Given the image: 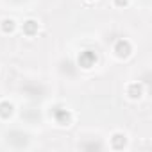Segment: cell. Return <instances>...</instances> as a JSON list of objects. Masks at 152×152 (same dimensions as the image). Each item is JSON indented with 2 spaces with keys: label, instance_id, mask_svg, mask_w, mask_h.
Returning <instances> with one entry per match:
<instances>
[{
  "label": "cell",
  "instance_id": "obj_5",
  "mask_svg": "<svg viewBox=\"0 0 152 152\" xmlns=\"http://www.w3.org/2000/svg\"><path fill=\"white\" fill-rule=\"evenodd\" d=\"M127 93H129L131 99H140L141 93H143V88H141V84H131L127 88Z\"/></svg>",
  "mask_w": 152,
  "mask_h": 152
},
{
  "label": "cell",
  "instance_id": "obj_3",
  "mask_svg": "<svg viewBox=\"0 0 152 152\" xmlns=\"http://www.w3.org/2000/svg\"><path fill=\"white\" fill-rule=\"evenodd\" d=\"M23 32H25L27 36H34V34L38 32V22H34V20H27V22L23 23Z\"/></svg>",
  "mask_w": 152,
  "mask_h": 152
},
{
  "label": "cell",
  "instance_id": "obj_9",
  "mask_svg": "<svg viewBox=\"0 0 152 152\" xmlns=\"http://www.w3.org/2000/svg\"><path fill=\"white\" fill-rule=\"evenodd\" d=\"M115 4H116V6H125L127 0H115Z\"/></svg>",
  "mask_w": 152,
  "mask_h": 152
},
{
  "label": "cell",
  "instance_id": "obj_2",
  "mask_svg": "<svg viewBox=\"0 0 152 152\" xmlns=\"http://www.w3.org/2000/svg\"><path fill=\"white\" fill-rule=\"evenodd\" d=\"M131 43L127 41V39H120V41H116V45H115V54L118 56V57H127L129 54H131Z\"/></svg>",
  "mask_w": 152,
  "mask_h": 152
},
{
  "label": "cell",
  "instance_id": "obj_8",
  "mask_svg": "<svg viewBox=\"0 0 152 152\" xmlns=\"http://www.w3.org/2000/svg\"><path fill=\"white\" fill-rule=\"evenodd\" d=\"M15 20H11V18H6V20H2V31L4 32H13L15 31Z\"/></svg>",
  "mask_w": 152,
  "mask_h": 152
},
{
  "label": "cell",
  "instance_id": "obj_4",
  "mask_svg": "<svg viewBox=\"0 0 152 152\" xmlns=\"http://www.w3.org/2000/svg\"><path fill=\"white\" fill-rule=\"evenodd\" d=\"M70 113L66 111V109H59L57 113H56V120H57V124H61V125H68L70 124Z\"/></svg>",
  "mask_w": 152,
  "mask_h": 152
},
{
  "label": "cell",
  "instance_id": "obj_1",
  "mask_svg": "<svg viewBox=\"0 0 152 152\" xmlns=\"http://www.w3.org/2000/svg\"><path fill=\"white\" fill-rule=\"evenodd\" d=\"M95 61H97V56H95L91 50H84V52L79 56V64H81L83 68H91V66L95 64Z\"/></svg>",
  "mask_w": 152,
  "mask_h": 152
},
{
  "label": "cell",
  "instance_id": "obj_6",
  "mask_svg": "<svg viewBox=\"0 0 152 152\" xmlns=\"http://www.w3.org/2000/svg\"><path fill=\"white\" fill-rule=\"evenodd\" d=\"M13 113V104H9V102H0V116L2 118H7L9 115Z\"/></svg>",
  "mask_w": 152,
  "mask_h": 152
},
{
  "label": "cell",
  "instance_id": "obj_7",
  "mask_svg": "<svg viewBox=\"0 0 152 152\" xmlns=\"http://www.w3.org/2000/svg\"><path fill=\"white\" fill-rule=\"evenodd\" d=\"M111 143H113V148H122V147L125 145V136L120 134V132H116V134L111 138Z\"/></svg>",
  "mask_w": 152,
  "mask_h": 152
}]
</instances>
